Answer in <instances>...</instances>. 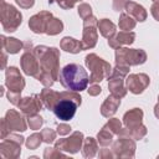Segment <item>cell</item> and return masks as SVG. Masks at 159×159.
Listing matches in <instances>:
<instances>
[{"label":"cell","mask_w":159,"mask_h":159,"mask_svg":"<svg viewBox=\"0 0 159 159\" xmlns=\"http://www.w3.org/2000/svg\"><path fill=\"white\" fill-rule=\"evenodd\" d=\"M32 52L40 62V72L35 78L45 87H51L60 75V51L56 47L40 45L35 46Z\"/></svg>","instance_id":"obj_1"},{"label":"cell","mask_w":159,"mask_h":159,"mask_svg":"<svg viewBox=\"0 0 159 159\" xmlns=\"http://www.w3.org/2000/svg\"><path fill=\"white\" fill-rule=\"evenodd\" d=\"M58 81L66 89L81 92L87 88L89 83V76L81 65L70 63L60 71Z\"/></svg>","instance_id":"obj_2"},{"label":"cell","mask_w":159,"mask_h":159,"mask_svg":"<svg viewBox=\"0 0 159 159\" xmlns=\"http://www.w3.org/2000/svg\"><path fill=\"white\" fill-rule=\"evenodd\" d=\"M84 62L87 68L91 71L89 75V83H98L104 78H108L112 73L111 65L97 56L96 53H89L84 57Z\"/></svg>","instance_id":"obj_3"},{"label":"cell","mask_w":159,"mask_h":159,"mask_svg":"<svg viewBox=\"0 0 159 159\" xmlns=\"http://www.w3.org/2000/svg\"><path fill=\"white\" fill-rule=\"evenodd\" d=\"M0 20L1 26L6 32H14L22 22L21 12L12 5L7 4L5 0L0 1Z\"/></svg>","instance_id":"obj_4"},{"label":"cell","mask_w":159,"mask_h":159,"mask_svg":"<svg viewBox=\"0 0 159 159\" xmlns=\"http://www.w3.org/2000/svg\"><path fill=\"white\" fill-rule=\"evenodd\" d=\"M147 61V52L142 48H128L118 47L116 48V65L138 66Z\"/></svg>","instance_id":"obj_5"},{"label":"cell","mask_w":159,"mask_h":159,"mask_svg":"<svg viewBox=\"0 0 159 159\" xmlns=\"http://www.w3.org/2000/svg\"><path fill=\"white\" fill-rule=\"evenodd\" d=\"M97 24H98V20L93 15L83 20V32H82V40H81L83 50H89L96 46L98 40Z\"/></svg>","instance_id":"obj_6"},{"label":"cell","mask_w":159,"mask_h":159,"mask_svg":"<svg viewBox=\"0 0 159 159\" xmlns=\"http://www.w3.org/2000/svg\"><path fill=\"white\" fill-rule=\"evenodd\" d=\"M135 148V142L129 135H118V139L112 143L116 158H134Z\"/></svg>","instance_id":"obj_7"},{"label":"cell","mask_w":159,"mask_h":159,"mask_svg":"<svg viewBox=\"0 0 159 159\" xmlns=\"http://www.w3.org/2000/svg\"><path fill=\"white\" fill-rule=\"evenodd\" d=\"M83 140H84L83 133L80 132V130H76L68 138H62V139L56 140L55 142V148L58 149V150H61V152L75 154L80 149H82Z\"/></svg>","instance_id":"obj_8"},{"label":"cell","mask_w":159,"mask_h":159,"mask_svg":"<svg viewBox=\"0 0 159 159\" xmlns=\"http://www.w3.org/2000/svg\"><path fill=\"white\" fill-rule=\"evenodd\" d=\"M77 107H78V104L75 101H72L71 98H67V97H65V96L61 94V99L53 107L52 112L55 113V116L60 120L67 122V120H71L75 117L76 111H77Z\"/></svg>","instance_id":"obj_9"},{"label":"cell","mask_w":159,"mask_h":159,"mask_svg":"<svg viewBox=\"0 0 159 159\" xmlns=\"http://www.w3.org/2000/svg\"><path fill=\"white\" fill-rule=\"evenodd\" d=\"M25 80L17 67L10 66L5 70V86L7 87V91L21 93L25 88Z\"/></svg>","instance_id":"obj_10"},{"label":"cell","mask_w":159,"mask_h":159,"mask_svg":"<svg viewBox=\"0 0 159 159\" xmlns=\"http://www.w3.org/2000/svg\"><path fill=\"white\" fill-rule=\"evenodd\" d=\"M125 87L133 94H140L149 86L150 78L145 73H132L125 77Z\"/></svg>","instance_id":"obj_11"},{"label":"cell","mask_w":159,"mask_h":159,"mask_svg":"<svg viewBox=\"0 0 159 159\" xmlns=\"http://www.w3.org/2000/svg\"><path fill=\"white\" fill-rule=\"evenodd\" d=\"M32 50H24V53L20 57V66L25 75L36 77L40 72V62L34 55Z\"/></svg>","instance_id":"obj_12"},{"label":"cell","mask_w":159,"mask_h":159,"mask_svg":"<svg viewBox=\"0 0 159 159\" xmlns=\"http://www.w3.org/2000/svg\"><path fill=\"white\" fill-rule=\"evenodd\" d=\"M17 107L25 116H32V114H37V112L41 111L42 107L45 106L42 103L40 94H32V96L22 97Z\"/></svg>","instance_id":"obj_13"},{"label":"cell","mask_w":159,"mask_h":159,"mask_svg":"<svg viewBox=\"0 0 159 159\" xmlns=\"http://www.w3.org/2000/svg\"><path fill=\"white\" fill-rule=\"evenodd\" d=\"M4 120L9 132H25L29 125L24 116L20 114L16 109H9L4 117Z\"/></svg>","instance_id":"obj_14"},{"label":"cell","mask_w":159,"mask_h":159,"mask_svg":"<svg viewBox=\"0 0 159 159\" xmlns=\"http://www.w3.org/2000/svg\"><path fill=\"white\" fill-rule=\"evenodd\" d=\"M52 14L50 11H40L37 14H35L34 16L30 17L29 20V27L32 32L35 34H45L46 31V26L48 24V21L52 19Z\"/></svg>","instance_id":"obj_15"},{"label":"cell","mask_w":159,"mask_h":159,"mask_svg":"<svg viewBox=\"0 0 159 159\" xmlns=\"http://www.w3.org/2000/svg\"><path fill=\"white\" fill-rule=\"evenodd\" d=\"M0 154L6 159H16L21 154V144L5 138L0 143Z\"/></svg>","instance_id":"obj_16"},{"label":"cell","mask_w":159,"mask_h":159,"mask_svg":"<svg viewBox=\"0 0 159 159\" xmlns=\"http://www.w3.org/2000/svg\"><path fill=\"white\" fill-rule=\"evenodd\" d=\"M135 40V34L133 31H120L116 34L113 37L108 39V45L112 48H118L125 45H132Z\"/></svg>","instance_id":"obj_17"},{"label":"cell","mask_w":159,"mask_h":159,"mask_svg":"<svg viewBox=\"0 0 159 159\" xmlns=\"http://www.w3.org/2000/svg\"><path fill=\"white\" fill-rule=\"evenodd\" d=\"M143 116H144V113H143V111L140 108L129 109L123 116V124H124V127L128 128V129H132L134 127L140 125L142 122H143Z\"/></svg>","instance_id":"obj_18"},{"label":"cell","mask_w":159,"mask_h":159,"mask_svg":"<svg viewBox=\"0 0 159 159\" xmlns=\"http://www.w3.org/2000/svg\"><path fill=\"white\" fill-rule=\"evenodd\" d=\"M119 104H120V98L111 93V94L104 99V102H103L102 106H101V114H102L103 117H106V118L112 117V116L117 112Z\"/></svg>","instance_id":"obj_19"},{"label":"cell","mask_w":159,"mask_h":159,"mask_svg":"<svg viewBox=\"0 0 159 159\" xmlns=\"http://www.w3.org/2000/svg\"><path fill=\"white\" fill-rule=\"evenodd\" d=\"M124 10H125V12H127L128 15H130L135 21L143 22V21L147 20V16H148L147 10H145L142 5H139L138 2H135V1H129V0H128V2L125 4Z\"/></svg>","instance_id":"obj_20"},{"label":"cell","mask_w":159,"mask_h":159,"mask_svg":"<svg viewBox=\"0 0 159 159\" xmlns=\"http://www.w3.org/2000/svg\"><path fill=\"white\" fill-rule=\"evenodd\" d=\"M40 97H41V99H42L43 106H45L47 109L52 111L53 107L57 104V102L61 99V92H56V91L50 89L48 87H46V88H43V89L41 91Z\"/></svg>","instance_id":"obj_21"},{"label":"cell","mask_w":159,"mask_h":159,"mask_svg":"<svg viewBox=\"0 0 159 159\" xmlns=\"http://www.w3.org/2000/svg\"><path fill=\"white\" fill-rule=\"evenodd\" d=\"M0 39H1L2 50H5L10 55H15V53L20 52V50H24V42H21L20 40H17L15 37H6V36L1 35Z\"/></svg>","instance_id":"obj_22"},{"label":"cell","mask_w":159,"mask_h":159,"mask_svg":"<svg viewBox=\"0 0 159 159\" xmlns=\"http://www.w3.org/2000/svg\"><path fill=\"white\" fill-rule=\"evenodd\" d=\"M60 47L66 51V52H70V53H78L81 51H83V47H82V42L73 39V37H70V36H66L61 40L60 42Z\"/></svg>","instance_id":"obj_23"},{"label":"cell","mask_w":159,"mask_h":159,"mask_svg":"<svg viewBox=\"0 0 159 159\" xmlns=\"http://www.w3.org/2000/svg\"><path fill=\"white\" fill-rule=\"evenodd\" d=\"M97 29L99 30V34L106 37V39H111L116 35V25L109 20V19H101L97 24Z\"/></svg>","instance_id":"obj_24"},{"label":"cell","mask_w":159,"mask_h":159,"mask_svg":"<svg viewBox=\"0 0 159 159\" xmlns=\"http://www.w3.org/2000/svg\"><path fill=\"white\" fill-rule=\"evenodd\" d=\"M98 152V143L94 138H84L82 144V155L84 158H93Z\"/></svg>","instance_id":"obj_25"},{"label":"cell","mask_w":159,"mask_h":159,"mask_svg":"<svg viewBox=\"0 0 159 159\" xmlns=\"http://www.w3.org/2000/svg\"><path fill=\"white\" fill-rule=\"evenodd\" d=\"M116 134L104 124L103 127H102V129L98 132V134H97V142L99 143V145H102V147H108L109 144H112L113 143V137H114Z\"/></svg>","instance_id":"obj_26"},{"label":"cell","mask_w":159,"mask_h":159,"mask_svg":"<svg viewBox=\"0 0 159 159\" xmlns=\"http://www.w3.org/2000/svg\"><path fill=\"white\" fill-rule=\"evenodd\" d=\"M137 25V21L130 16L128 15L127 12H122L120 16H119V22H118V26L122 31H130L135 27Z\"/></svg>","instance_id":"obj_27"},{"label":"cell","mask_w":159,"mask_h":159,"mask_svg":"<svg viewBox=\"0 0 159 159\" xmlns=\"http://www.w3.org/2000/svg\"><path fill=\"white\" fill-rule=\"evenodd\" d=\"M62 30H63V22L57 17H52L46 26L45 34L50 35V36H55V35H58L60 32H62Z\"/></svg>","instance_id":"obj_28"},{"label":"cell","mask_w":159,"mask_h":159,"mask_svg":"<svg viewBox=\"0 0 159 159\" xmlns=\"http://www.w3.org/2000/svg\"><path fill=\"white\" fill-rule=\"evenodd\" d=\"M42 142H43V140H42L41 133H34V134H31V135L25 140V144H26L27 149L34 150V149H37Z\"/></svg>","instance_id":"obj_29"},{"label":"cell","mask_w":159,"mask_h":159,"mask_svg":"<svg viewBox=\"0 0 159 159\" xmlns=\"http://www.w3.org/2000/svg\"><path fill=\"white\" fill-rule=\"evenodd\" d=\"M127 129H128V128H127ZM128 133H129V135H130L134 140H139V139H142V138H144V137L147 135V127L143 125V123H142V124L138 125V127H134V128H132V129H128Z\"/></svg>","instance_id":"obj_30"},{"label":"cell","mask_w":159,"mask_h":159,"mask_svg":"<svg viewBox=\"0 0 159 159\" xmlns=\"http://www.w3.org/2000/svg\"><path fill=\"white\" fill-rule=\"evenodd\" d=\"M27 124L30 127V129L37 130L41 128V125L43 124V118L39 114H32V116H27Z\"/></svg>","instance_id":"obj_31"},{"label":"cell","mask_w":159,"mask_h":159,"mask_svg":"<svg viewBox=\"0 0 159 159\" xmlns=\"http://www.w3.org/2000/svg\"><path fill=\"white\" fill-rule=\"evenodd\" d=\"M56 134H57V132H55V130L51 129V128H45V129L41 130L42 140H43V143H47V144H51V143L55 142Z\"/></svg>","instance_id":"obj_32"},{"label":"cell","mask_w":159,"mask_h":159,"mask_svg":"<svg viewBox=\"0 0 159 159\" xmlns=\"http://www.w3.org/2000/svg\"><path fill=\"white\" fill-rule=\"evenodd\" d=\"M106 125H107L116 135H118V133H119L120 129H122V122H120L118 118H111V119L106 123Z\"/></svg>","instance_id":"obj_33"},{"label":"cell","mask_w":159,"mask_h":159,"mask_svg":"<svg viewBox=\"0 0 159 159\" xmlns=\"http://www.w3.org/2000/svg\"><path fill=\"white\" fill-rule=\"evenodd\" d=\"M58 157H66V154H63L61 150L56 149L55 147L53 148H46L45 152H43V158L45 159H52V158H58Z\"/></svg>","instance_id":"obj_34"},{"label":"cell","mask_w":159,"mask_h":159,"mask_svg":"<svg viewBox=\"0 0 159 159\" xmlns=\"http://www.w3.org/2000/svg\"><path fill=\"white\" fill-rule=\"evenodd\" d=\"M78 15H80L83 20L87 19L88 16L92 15V7H91L88 4H86V2L80 4V6H78Z\"/></svg>","instance_id":"obj_35"},{"label":"cell","mask_w":159,"mask_h":159,"mask_svg":"<svg viewBox=\"0 0 159 159\" xmlns=\"http://www.w3.org/2000/svg\"><path fill=\"white\" fill-rule=\"evenodd\" d=\"M21 93H17V92H10V91H7V101L11 103V104H14V106H17L19 103H20V101H21Z\"/></svg>","instance_id":"obj_36"},{"label":"cell","mask_w":159,"mask_h":159,"mask_svg":"<svg viewBox=\"0 0 159 159\" xmlns=\"http://www.w3.org/2000/svg\"><path fill=\"white\" fill-rule=\"evenodd\" d=\"M80 1H82V0H61L57 5L60 7H62V9H65V10H68V9H72Z\"/></svg>","instance_id":"obj_37"},{"label":"cell","mask_w":159,"mask_h":159,"mask_svg":"<svg viewBox=\"0 0 159 159\" xmlns=\"http://www.w3.org/2000/svg\"><path fill=\"white\" fill-rule=\"evenodd\" d=\"M71 132V127L66 123H61L57 125V134L60 135H66V134H70Z\"/></svg>","instance_id":"obj_38"},{"label":"cell","mask_w":159,"mask_h":159,"mask_svg":"<svg viewBox=\"0 0 159 159\" xmlns=\"http://www.w3.org/2000/svg\"><path fill=\"white\" fill-rule=\"evenodd\" d=\"M5 138H7V139H11V140H14V142H17L19 144H22V143L26 140V139H25L22 135H20V134H16V133H11V132H10V133H9V134H7ZM5 138H4V139H5Z\"/></svg>","instance_id":"obj_39"},{"label":"cell","mask_w":159,"mask_h":159,"mask_svg":"<svg viewBox=\"0 0 159 159\" xmlns=\"http://www.w3.org/2000/svg\"><path fill=\"white\" fill-rule=\"evenodd\" d=\"M87 91H88V94H89V96H98V94H101L102 88L99 87V84L92 83V86H89V88H88Z\"/></svg>","instance_id":"obj_40"},{"label":"cell","mask_w":159,"mask_h":159,"mask_svg":"<svg viewBox=\"0 0 159 159\" xmlns=\"http://www.w3.org/2000/svg\"><path fill=\"white\" fill-rule=\"evenodd\" d=\"M15 1L22 9H30L35 5V0H15Z\"/></svg>","instance_id":"obj_41"},{"label":"cell","mask_w":159,"mask_h":159,"mask_svg":"<svg viewBox=\"0 0 159 159\" xmlns=\"http://www.w3.org/2000/svg\"><path fill=\"white\" fill-rule=\"evenodd\" d=\"M127 2H128V0H113V10L122 11L125 7Z\"/></svg>","instance_id":"obj_42"},{"label":"cell","mask_w":159,"mask_h":159,"mask_svg":"<svg viewBox=\"0 0 159 159\" xmlns=\"http://www.w3.org/2000/svg\"><path fill=\"white\" fill-rule=\"evenodd\" d=\"M98 157H99V158H116L113 150H112V149L109 150V149H107V148L101 149L99 153H98Z\"/></svg>","instance_id":"obj_43"},{"label":"cell","mask_w":159,"mask_h":159,"mask_svg":"<svg viewBox=\"0 0 159 159\" xmlns=\"http://www.w3.org/2000/svg\"><path fill=\"white\" fill-rule=\"evenodd\" d=\"M150 12H152L153 17H154L157 21H159V2H154V4L152 5Z\"/></svg>","instance_id":"obj_44"},{"label":"cell","mask_w":159,"mask_h":159,"mask_svg":"<svg viewBox=\"0 0 159 159\" xmlns=\"http://www.w3.org/2000/svg\"><path fill=\"white\" fill-rule=\"evenodd\" d=\"M6 61H7L6 51H5V50H2V63H1V70H5V68H6Z\"/></svg>","instance_id":"obj_45"},{"label":"cell","mask_w":159,"mask_h":159,"mask_svg":"<svg viewBox=\"0 0 159 159\" xmlns=\"http://www.w3.org/2000/svg\"><path fill=\"white\" fill-rule=\"evenodd\" d=\"M154 116L159 119V102L155 104V107H154Z\"/></svg>","instance_id":"obj_46"},{"label":"cell","mask_w":159,"mask_h":159,"mask_svg":"<svg viewBox=\"0 0 159 159\" xmlns=\"http://www.w3.org/2000/svg\"><path fill=\"white\" fill-rule=\"evenodd\" d=\"M4 94V87H0V96Z\"/></svg>","instance_id":"obj_47"},{"label":"cell","mask_w":159,"mask_h":159,"mask_svg":"<svg viewBox=\"0 0 159 159\" xmlns=\"http://www.w3.org/2000/svg\"><path fill=\"white\" fill-rule=\"evenodd\" d=\"M53 1H56V2H57V4H58V2H60V1H61V0H48V2H53Z\"/></svg>","instance_id":"obj_48"},{"label":"cell","mask_w":159,"mask_h":159,"mask_svg":"<svg viewBox=\"0 0 159 159\" xmlns=\"http://www.w3.org/2000/svg\"><path fill=\"white\" fill-rule=\"evenodd\" d=\"M152 1H154V2H159V0H152Z\"/></svg>","instance_id":"obj_49"},{"label":"cell","mask_w":159,"mask_h":159,"mask_svg":"<svg viewBox=\"0 0 159 159\" xmlns=\"http://www.w3.org/2000/svg\"><path fill=\"white\" fill-rule=\"evenodd\" d=\"M158 102H159V96H158Z\"/></svg>","instance_id":"obj_50"}]
</instances>
